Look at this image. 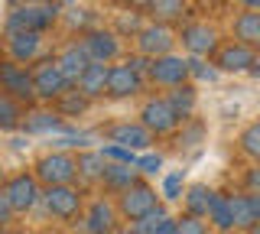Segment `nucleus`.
Listing matches in <instances>:
<instances>
[{"instance_id":"obj_11","label":"nucleus","mask_w":260,"mask_h":234,"mask_svg":"<svg viewBox=\"0 0 260 234\" xmlns=\"http://www.w3.org/2000/svg\"><path fill=\"white\" fill-rule=\"evenodd\" d=\"M140 91H143V75L130 62L108 69V91L104 94H111V98H134Z\"/></svg>"},{"instance_id":"obj_17","label":"nucleus","mask_w":260,"mask_h":234,"mask_svg":"<svg viewBox=\"0 0 260 234\" xmlns=\"http://www.w3.org/2000/svg\"><path fill=\"white\" fill-rule=\"evenodd\" d=\"M257 62V55H254V46H244V43H228L218 49V65H221L224 72H244V69H250Z\"/></svg>"},{"instance_id":"obj_34","label":"nucleus","mask_w":260,"mask_h":234,"mask_svg":"<svg viewBox=\"0 0 260 234\" xmlns=\"http://www.w3.org/2000/svg\"><path fill=\"white\" fill-rule=\"evenodd\" d=\"M101 156H104V159H114V163H130V166L137 163L134 150L120 147V143H108V147H104V153H101Z\"/></svg>"},{"instance_id":"obj_18","label":"nucleus","mask_w":260,"mask_h":234,"mask_svg":"<svg viewBox=\"0 0 260 234\" xmlns=\"http://www.w3.org/2000/svg\"><path fill=\"white\" fill-rule=\"evenodd\" d=\"M130 231L134 234H176V218H169L162 208H150L146 215L134 218L130 221Z\"/></svg>"},{"instance_id":"obj_36","label":"nucleus","mask_w":260,"mask_h":234,"mask_svg":"<svg viewBox=\"0 0 260 234\" xmlns=\"http://www.w3.org/2000/svg\"><path fill=\"white\" fill-rule=\"evenodd\" d=\"M137 169H140V173H159V166H162V156H153V153H150V156H143V159H137V163H134Z\"/></svg>"},{"instance_id":"obj_14","label":"nucleus","mask_w":260,"mask_h":234,"mask_svg":"<svg viewBox=\"0 0 260 234\" xmlns=\"http://www.w3.org/2000/svg\"><path fill=\"white\" fill-rule=\"evenodd\" d=\"M81 49L88 52L91 62H111L120 55V43H117V33H108V29H91L81 39Z\"/></svg>"},{"instance_id":"obj_19","label":"nucleus","mask_w":260,"mask_h":234,"mask_svg":"<svg viewBox=\"0 0 260 234\" xmlns=\"http://www.w3.org/2000/svg\"><path fill=\"white\" fill-rule=\"evenodd\" d=\"M108 137H111V143H120V147H127V150H146L150 140H153V133L146 130L143 124H117V127L108 130Z\"/></svg>"},{"instance_id":"obj_23","label":"nucleus","mask_w":260,"mask_h":234,"mask_svg":"<svg viewBox=\"0 0 260 234\" xmlns=\"http://www.w3.org/2000/svg\"><path fill=\"white\" fill-rule=\"evenodd\" d=\"M81 228H85V231H91V234L114 231V208H111L104 198L91 202V208H88V215H85V224H81Z\"/></svg>"},{"instance_id":"obj_22","label":"nucleus","mask_w":260,"mask_h":234,"mask_svg":"<svg viewBox=\"0 0 260 234\" xmlns=\"http://www.w3.org/2000/svg\"><path fill=\"white\" fill-rule=\"evenodd\" d=\"M234 39L244 46H257L260 43V13L254 7H247L244 13H238V20H234Z\"/></svg>"},{"instance_id":"obj_33","label":"nucleus","mask_w":260,"mask_h":234,"mask_svg":"<svg viewBox=\"0 0 260 234\" xmlns=\"http://www.w3.org/2000/svg\"><path fill=\"white\" fill-rule=\"evenodd\" d=\"M208 224H202V218H195L185 212L182 218H176V234H205Z\"/></svg>"},{"instance_id":"obj_35","label":"nucleus","mask_w":260,"mask_h":234,"mask_svg":"<svg viewBox=\"0 0 260 234\" xmlns=\"http://www.w3.org/2000/svg\"><path fill=\"white\" fill-rule=\"evenodd\" d=\"M162 195H166L169 202H173V198H182V173L166 176V182H162Z\"/></svg>"},{"instance_id":"obj_24","label":"nucleus","mask_w":260,"mask_h":234,"mask_svg":"<svg viewBox=\"0 0 260 234\" xmlns=\"http://www.w3.org/2000/svg\"><path fill=\"white\" fill-rule=\"evenodd\" d=\"M169 104H173V111L179 114V120H185V117H192L195 114V88L192 85H173V94L166 98Z\"/></svg>"},{"instance_id":"obj_7","label":"nucleus","mask_w":260,"mask_h":234,"mask_svg":"<svg viewBox=\"0 0 260 234\" xmlns=\"http://www.w3.org/2000/svg\"><path fill=\"white\" fill-rule=\"evenodd\" d=\"M65 88H72L69 85V78L62 75V69H59V62H43L36 72H32V94L36 98H43V101H55L59 94L65 91Z\"/></svg>"},{"instance_id":"obj_43","label":"nucleus","mask_w":260,"mask_h":234,"mask_svg":"<svg viewBox=\"0 0 260 234\" xmlns=\"http://www.w3.org/2000/svg\"><path fill=\"white\" fill-rule=\"evenodd\" d=\"M0 182H4V173H0Z\"/></svg>"},{"instance_id":"obj_12","label":"nucleus","mask_w":260,"mask_h":234,"mask_svg":"<svg viewBox=\"0 0 260 234\" xmlns=\"http://www.w3.org/2000/svg\"><path fill=\"white\" fill-rule=\"evenodd\" d=\"M7 49H10V59L20 62V65H29L43 55V33L39 29H13L10 39H7Z\"/></svg>"},{"instance_id":"obj_32","label":"nucleus","mask_w":260,"mask_h":234,"mask_svg":"<svg viewBox=\"0 0 260 234\" xmlns=\"http://www.w3.org/2000/svg\"><path fill=\"white\" fill-rule=\"evenodd\" d=\"M26 130H32V133H43V130H59V117L55 114H32L29 120H26Z\"/></svg>"},{"instance_id":"obj_29","label":"nucleus","mask_w":260,"mask_h":234,"mask_svg":"<svg viewBox=\"0 0 260 234\" xmlns=\"http://www.w3.org/2000/svg\"><path fill=\"white\" fill-rule=\"evenodd\" d=\"M55 101H59V114L62 117H78V114H85V108H88V98L78 91V88H75V91H72V88H65Z\"/></svg>"},{"instance_id":"obj_37","label":"nucleus","mask_w":260,"mask_h":234,"mask_svg":"<svg viewBox=\"0 0 260 234\" xmlns=\"http://www.w3.org/2000/svg\"><path fill=\"white\" fill-rule=\"evenodd\" d=\"M117 29H120V33H137V29H140V17H137V13H130V17H120Z\"/></svg>"},{"instance_id":"obj_10","label":"nucleus","mask_w":260,"mask_h":234,"mask_svg":"<svg viewBox=\"0 0 260 234\" xmlns=\"http://www.w3.org/2000/svg\"><path fill=\"white\" fill-rule=\"evenodd\" d=\"M134 36H137V49H140V55H146V59L162 55V52H173V43H176V36L169 33L166 23H150V26H140Z\"/></svg>"},{"instance_id":"obj_28","label":"nucleus","mask_w":260,"mask_h":234,"mask_svg":"<svg viewBox=\"0 0 260 234\" xmlns=\"http://www.w3.org/2000/svg\"><path fill=\"white\" fill-rule=\"evenodd\" d=\"M208 221L215 224L218 231H231V205H228V195H211V205H208Z\"/></svg>"},{"instance_id":"obj_39","label":"nucleus","mask_w":260,"mask_h":234,"mask_svg":"<svg viewBox=\"0 0 260 234\" xmlns=\"http://www.w3.org/2000/svg\"><path fill=\"white\" fill-rule=\"evenodd\" d=\"M244 185H247V192H260V169L250 166V169H247V179H244Z\"/></svg>"},{"instance_id":"obj_26","label":"nucleus","mask_w":260,"mask_h":234,"mask_svg":"<svg viewBox=\"0 0 260 234\" xmlns=\"http://www.w3.org/2000/svg\"><path fill=\"white\" fill-rule=\"evenodd\" d=\"M101 169H104L101 153H81V156L75 159V176H81L85 182H98L101 179Z\"/></svg>"},{"instance_id":"obj_27","label":"nucleus","mask_w":260,"mask_h":234,"mask_svg":"<svg viewBox=\"0 0 260 234\" xmlns=\"http://www.w3.org/2000/svg\"><path fill=\"white\" fill-rule=\"evenodd\" d=\"M211 195H215V192H211L208 185H192V189L185 192V208H189V215L205 218L208 205H211Z\"/></svg>"},{"instance_id":"obj_9","label":"nucleus","mask_w":260,"mask_h":234,"mask_svg":"<svg viewBox=\"0 0 260 234\" xmlns=\"http://www.w3.org/2000/svg\"><path fill=\"white\" fill-rule=\"evenodd\" d=\"M36 179L43 185H62L75 179V156L69 153H49L36 163Z\"/></svg>"},{"instance_id":"obj_25","label":"nucleus","mask_w":260,"mask_h":234,"mask_svg":"<svg viewBox=\"0 0 260 234\" xmlns=\"http://www.w3.org/2000/svg\"><path fill=\"white\" fill-rule=\"evenodd\" d=\"M146 10L153 13L156 23H173V20H182L185 0H146Z\"/></svg>"},{"instance_id":"obj_40","label":"nucleus","mask_w":260,"mask_h":234,"mask_svg":"<svg viewBox=\"0 0 260 234\" xmlns=\"http://www.w3.org/2000/svg\"><path fill=\"white\" fill-rule=\"evenodd\" d=\"M189 75H199V78H211L215 72H211V69H205V62H199V59H195V62H189Z\"/></svg>"},{"instance_id":"obj_38","label":"nucleus","mask_w":260,"mask_h":234,"mask_svg":"<svg viewBox=\"0 0 260 234\" xmlns=\"http://www.w3.org/2000/svg\"><path fill=\"white\" fill-rule=\"evenodd\" d=\"M10 218H13V208H10V202L4 198V192H0V228H7Z\"/></svg>"},{"instance_id":"obj_1","label":"nucleus","mask_w":260,"mask_h":234,"mask_svg":"<svg viewBox=\"0 0 260 234\" xmlns=\"http://www.w3.org/2000/svg\"><path fill=\"white\" fill-rule=\"evenodd\" d=\"M59 20V7L49 4V0H26V7H16L10 13V23H7V29H49L52 23Z\"/></svg>"},{"instance_id":"obj_16","label":"nucleus","mask_w":260,"mask_h":234,"mask_svg":"<svg viewBox=\"0 0 260 234\" xmlns=\"http://www.w3.org/2000/svg\"><path fill=\"white\" fill-rule=\"evenodd\" d=\"M182 46L192 55H211L218 49V33L211 26H205V23H195V26L182 29Z\"/></svg>"},{"instance_id":"obj_30","label":"nucleus","mask_w":260,"mask_h":234,"mask_svg":"<svg viewBox=\"0 0 260 234\" xmlns=\"http://www.w3.org/2000/svg\"><path fill=\"white\" fill-rule=\"evenodd\" d=\"M20 117H23L20 104H16L10 94H0V127H4V130H10V127L20 124Z\"/></svg>"},{"instance_id":"obj_31","label":"nucleus","mask_w":260,"mask_h":234,"mask_svg":"<svg viewBox=\"0 0 260 234\" xmlns=\"http://www.w3.org/2000/svg\"><path fill=\"white\" fill-rule=\"evenodd\" d=\"M241 150L247 156H260V124H250L247 130L241 133Z\"/></svg>"},{"instance_id":"obj_41","label":"nucleus","mask_w":260,"mask_h":234,"mask_svg":"<svg viewBox=\"0 0 260 234\" xmlns=\"http://www.w3.org/2000/svg\"><path fill=\"white\" fill-rule=\"evenodd\" d=\"M124 7H134V10H140V7H146V0H120Z\"/></svg>"},{"instance_id":"obj_6","label":"nucleus","mask_w":260,"mask_h":234,"mask_svg":"<svg viewBox=\"0 0 260 234\" xmlns=\"http://www.w3.org/2000/svg\"><path fill=\"white\" fill-rule=\"evenodd\" d=\"M228 205H231V228H238V231H257L260 228V195L257 192L228 195Z\"/></svg>"},{"instance_id":"obj_3","label":"nucleus","mask_w":260,"mask_h":234,"mask_svg":"<svg viewBox=\"0 0 260 234\" xmlns=\"http://www.w3.org/2000/svg\"><path fill=\"white\" fill-rule=\"evenodd\" d=\"M146 72H150V78L156 85L173 88V85H182L185 78H189V62L179 59V55H173V52H162V55H153V59H150Z\"/></svg>"},{"instance_id":"obj_21","label":"nucleus","mask_w":260,"mask_h":234,"mask_svg":"<svg viewBox=\"0 0 260 234\" xmlns=\"http://www.w3.org/2000/svg\"><path fill=\"white\" fill-rule=\"evenodd\" d=\"M55 62H59L62 75L69 78V85H75V82H78V75L85 72V65H88L91 59H88V52H85V49H81V43H72V46H69V49H65Z\"/></svg>"},{"instance_id":"obj_8","label":"nucleus","mask_w":260,"mask_h":234,"mask_svg":"<svg viewBox=\"0 0 260 234\" xmlns=\"http://www.w3.org/2000/svg\"><path fill=\"white\" fill-rule=\"evenodd\" d=\"M0 91L13 101H32V75L20 62H0Z\"/></svg>"},{"instance_id":"obj_42","label":"nucleus","mask_w":260,"mask_h":234,"mask_svg":"<svg viewBox=\"0 0 260 234\" xmlns=\"http://www.w3.org/2000/svg\"><path fill=\"white\" fill-rule=\"evenodd\" d=\"M241 4H244V7H254V10H257V7H260V0H241Z\"/></svg>"},{"instance_id":"obj_2","label":"nucleus","mask_w":260,"mask_h":234,"mask_svg":"<svg viewBox=\"0 0 260 234\" xmlns=\"http://www.w3.org/2000/svg\"><path fill=\"white\" fill-rule=\"evenodd\" d=\"M46 202V212L52 218H62V221H72V218L81 215V192L75 189L72 182H62V185H46V192H39Z\"/></svg>"},{"instance_id":"obj_4","label":"nucleus","mask_w":260,"mask_h":234,"mask_svg":"<svg viewBox=\"0 0 260 234\" xmlns=\"http://www.w3.org/2000/svg\"><path fill=\"white\" fill-rule=\"evenodd\" d=\"M140 124L150 133L162 137V133H173L179 127V114L173 111V104H169L166 98H150L143 104V111H140Z\"/></svg>"},{"instance_id":"obj_5","label":"nucleus","mask_w":260,"mask_h":234,"mask_svg":"<svg viewBox=\"0 0 260 234\" xmlns=\"http://www.w3.org/2000/svg\"><path fill=\"white\" fill-rule=\"evenodd\" d=\"M4 198L10 202L13 212H29V208H36V202H39V179L29 176V173H20V176H13V179H7Z\"/></svg>"},{"instance_id":"obj_20","label":"nucleus","mask_w":260,"mask_h":234,"mask_svg":"<svg viewBox=\"0 0 260 234\" xmlns=\"http://www.w3.org/2000/svg\"><path fill=\"white\" fill-rule=\"evenodd\" d=\"M137 176H140V169H130V163H108V159H104V169H101V179L98 182H104V189H111V192L120 195L127 185L137 182Z\"/></svg>"},{"instance_id":"obj_13","label":"nucleus","mask_w":260,"mask_h":234,"mask_svg":"<svg viewBox=\"0 0 260 234\" xmlns=\"http://www.w3.org/2000/svg\"><path fill=\"white\" fill-rule=\"evenodd\" d=\"M150 208H156V192H153L150 185L134 182V185H127V189L120 192V215L130 218V221L146 215Z\"/></svg>"},{"instance_id":"obj_15","label":"nucleus","mask_w":260,"mask_h":234,"mask_svg":"<svg viewBox=\"0 0 260 234\" xmlns=\"http://www.w3.org/2000/svg\"><path fill=\"white\" fill-rule=\"evenodd\" d=\"M108 69H111L108 62H88L85 72L78 75L75 88L85 94L88 101H91V98H101V94L108 91Z\"/></svg>"}]
</instances>
